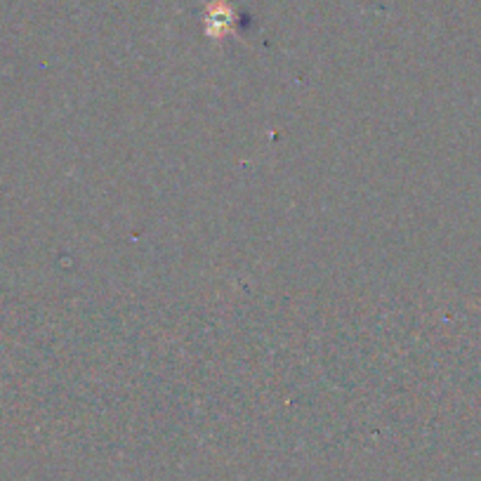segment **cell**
Listing matches in <instances>:
<instances>
[{"label": "cell", "instance_id": "obj_1", "mask_svg": "<svg viewBox=\"0 0 481 481\" xmlns=\"http://www.w3.org/2000/svg\"><path fill=\"white\" fill-rule=\"evenodd\" d=\"M204 24L210 38H225L236 26V10L226 0H213L204 7Z\"/></svg>", "mask_w": 481, "mask_h": 481}]
</instances>
